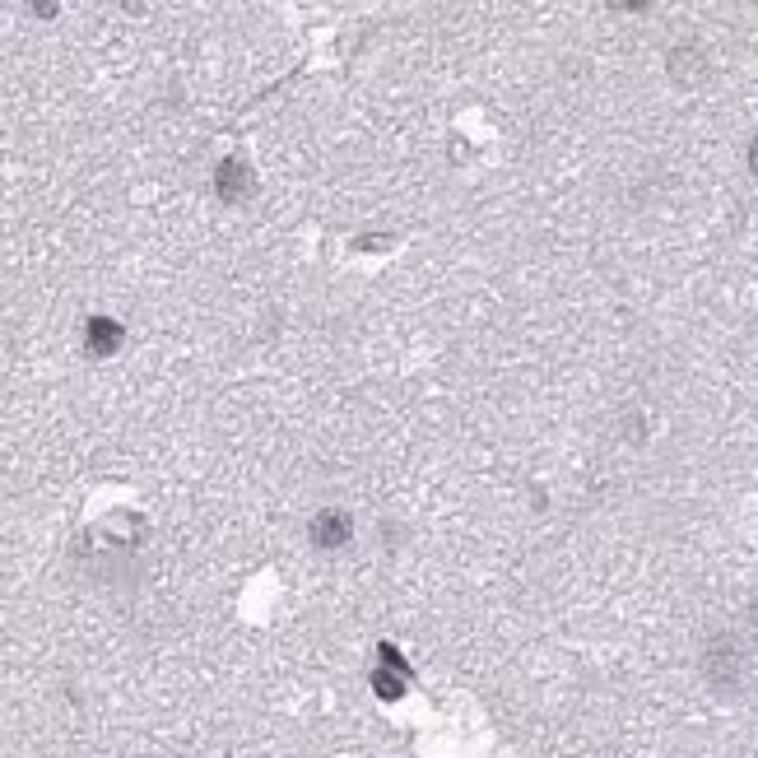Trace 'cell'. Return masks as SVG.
<instances>
[{"instance_id": "cell-1", "label": "cell", "mask_w": 758, "mask_h": 758, "mask_svg": "<svg viewBox=\"0 0 758 758\" xmlns=\"http://www.w3.org/2000/svg\"><path fill=\"white\" fill-rule=\"evenodd\" d=\"M745 647H740V637L735 633H712L708 637V647H703V679L712 689H722V693H735L745 685Z\"/></svg>"}, {"instance_id": "cell-4", "label": "cell", "mask_w": 758, "mask_h": 758, "mask_svg": "<svg viewBox=\"0 0 758 758\" xmlns=\"http://www.w3.org/2000/svg\"><path fill=\"white\" fill-rule=\"evenodd\" d=\"M373 685H377V698H400L405 685H410V666L396 647H382V666L373 670Z\"/></svg>"}, {"instance_id": "cell-6", "label": "cell", "mask_w": 758, "mask_h": 758, "mask_svg": "<svg viewBox=\"0 0 758 758\" xmlns=\"http://www.w3.org/2000/svg\"><path fill=\"white\" fill-rule=\"evenodd\" d=\"M703 52L698 47H675L670 52V75H675V84H698L703 80Z\"/></svg>"}, {"instance_id": "cell-3", "label": "cell", "mask_w": 758, "mask_h": 758, "mask_svg": "<svg viewBox=\"0 0 758 758\" xmlns=\"http://www.w3.org/2000/svg\"><path fill=\"white\" fill-rule=\"evenodd\" d=\"M307 535H313L317 550H344V544L354 540V521H349V512H340V508H321L313 517V527H307Z\"/></svg>"}, {"instance_id": "cell-2", "label": "cell", "mask_w": 758, "mask_h": 758, "mask_svg": "<svg viewBox=\"0 0 758 758\" xmlns=\"http://www.w3.org/2000/svg\"><path fill=\"white\" fill-rule=\"evenodd\" d=\"M215 196L224 205H242V201L257 196V178H251V168L242 159H224L215 168Z\"/></svg>"}, {"instance_id": "cell-5", "label": "cell", "mask_w": 758, "mask_h": 758, "mask_svg": "<svg viewBox=\"0 0 758 758\" xmlns=\"http://www.w3.org/2000/svg\"><path fill=\"white\" fill-rule=\"evenodd\" d=\"M122 340H126V326L112 321V317H93V321L84 326V349H89V359L116 354V349H122Z\"/></svg>"}, {"instance_id": "cell-7", "label": "cell", "mask_w": 758, "mask_h": 758, "mask_svg": "<svg viewBox=\"0 0 758 758\" xmlns=\"http://www.w3.org/2000/svg\"><path fill=\"white\" fill-rule=\"evenodd\" d=\"M749 168H754V172H758V140H754V145H749Z\"/></svg>"}, {"instance_id": "cell-8", "label": "cell", "mask_w": 758, "mask_h": 758, "mask_svg": "<svg viewBox=\"0 0 758 758\" xmlns=\"http://www.w3.org/2000/svg\"><path fill=\"white\" fill-rule=\"evenodd\" d=\"M754 629H758V606H754Z\"/></svg>"}]
</instances>
